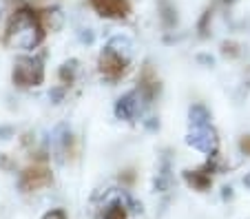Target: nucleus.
I'll return each mask as SVG.
<instances>
[{
  "label": "nucleus",
  "mask_w": 250,
  "mask_h": 219,
  "mask_svg": "<svg viewBox=\"0 0 250 219\" xmlns=\"http://www.w3.org/2000/svg\"><path fill=\"white\" fill-rule=\"evenodd\" d=\"M42 38V29L38 20L29 11H18L9 29V42L18 49H33Z\"/></svg>",
  "instance_id": "nucleus-1"
},
{
  "label": "nucleus",
  "mask_w": 250,
  "mask_h": 219,
  "mask_svg": "<svg viewBox=\"0 0 250 219\" xmlns=\"http://www.w3.org/2000/svg\"><path fill=\"white\" fill-rule=\"evenodd\" d=\"M14 80L20 86H29V84H38L42 80V69H40L38 60H31V58H22L18 60L14 69Z\"/></svg>",
  "instance_id": "nucleus-2"
},
{
  "label": "nucleus",
  "mask_w": 250,
  "mask_h": 219,
  "mask_svg": "<svg viewBox=\"0 0 250 219\" xmlns=\"http://www.w3.org/2000/svg\"><path fill=\"white\" fill-rule=\"evenodd\" d=\"M188 142L193 144V146L206 151V153H210V151H215V148H217V138H215V131H212L208 124H204V126H195V131H193V135H190Z\"/></svg>",
  "instance_id": "nucleus-3"
},
{
  "label": "nucleus",
  "mask_w": 250,
  "mask_h": 219,
  "mask_svg": "<svg viewBox=\"0 0 250 219\" xmlns=\"http://www.w3.org/2000/svg\"><path fill=\"white\" fill-rule=\"evenodd\" d=\"M93 5L102 16H113V18L126 16L128 11L126 0H93Z\"/></svg>",
  "instance_id": "nucleus-4"
},
{
  "label": "nucleus",
  "mask_w": 250,
  "mask_h": 219,
  "mask_svg": "<svg viewBox=\"0 0 250 219\" xmlns=\"http://www.w3.org/2000/svg\"><path fill=\"white\" fill-rule=\"evenodd\" d=\"M100 64H102V71L106 73V76L115 78V76H120V73L124 71V64H126V62L120 60V58L113 56V53L104 51V56H102V60H100Z\"/></svg>",
  "instance_id": "nucleus-5"
},
{
  "label": "nucleus",
  "mask_w": 250,
  "mask_h": 219,
  "mask_svg": "<svg viewBox=\"0 0 250 219\" xmlns=\"http://www.w3.org/2000/svg\"><path fill=\"white\" fill-rule=\"evenodd\" d=\"M106 51L113 53V56H118L120 60L126 62L128 58H131V40H128V38H122V36H115V38L109 42Z\"/></svg>",
  "instance_id": "nucleus-6"
},
{
  "label": "nucleus",
  "mask_w": 250,
  "mask_h": 219,
  "mask_svg": "<svg viewBox=\"0 0 250 219\" xmlns=\"http://www.w3.org/2000/svg\"><path fill=\"white\" fill-rule=\"evenodd\" d=\"M137 96L135 93H131V96H126V98H122L120 100V104H118V115L120 118H124V119H128V118H133L135 115V111H137Z\"/></svg>",
  "instance_id": "nucleus-7"
},
{
  "label": "nucleus",
  "mask_w": 250,
  "mask_h": 219,
  "mask_svg": "<svg viewBox=\"0 0 250 219\" xmlns=\"http://www.w3.org/2000/svg\"><path fill=\"white\" fill-rule=\"evenodd\" d=\"M104 219H124V210L120 204H113L104 210Z\"/></svg>",
  "instance_id": "nucleus-8"
},
{
  "label": "nucleus",
  "mask_w": 250,
  "mask_h": 219,
  "mask_svg": "<svg viewBox=\"0 0 250 219\" xmlns=\"http://www.w3.org/2000/svg\"><path fill=\"white\" fill-rule=\"evenodd\" d=\"M76 67H78V62L76 60H71V62H64V64H62V71H60V76L64 78H69L71 80V76H73V73H76Z\"/></svg>",
  "instance_id": "nucleus-9"
},
{
  "label": "nucleus",
  "mask_w": 250,
  "mask_h": 219,
  "mask_svg": "<svg viewBox=\"0 0 250 219\" xmlns=\"http://www.w3.org/2000/svg\"><path fill=\"white\" fill-rule=\"evenodd\" d=\"M44 219H66V215L62 210H51V213L44 215Z\"/></svg>",
  "instance_id": "nucleus-10"
},
{
  "label": "nucleus",
  "mask_w": 250,
  "mask_h": 219,
  "mask_svg": "<svg viewBox=\"0 0 250 219\" xmlns=\"http://www.w3.org/2000/svg\"><path fill=\"white\" fill-rule=\"evenodd\" d=\"M7 135H11V129L9 126H0V139H9Z\"/></svg>",
  "instance_id": "nucleus-11"
},
{
  "label": "nucleus",
  "mask_w": 250,
  "mask_h": 219,
  "mask_svg": "<svg viewBox=\"0 0 250 219\" xmlns=\"http://www.w3.org/2000/svg\"><path fill=\"white\" fill-rule=\"evenodd\" d=\"M49 98H51V100H60V98H62V89H53L51 93H49Z\"/></svg>",
  "instance_id": "nucleus-12"
},
{
  "label": "nucleus",
  "mask_w": 250,
  "mask_h": 219,
  "mask_svg": "<svg viewBox=\"0 0 250 219\" xmlns=\"http://www.w3.org/2000/svg\"><path fill=\"white\" fill-rule=\"evenodd\" d=\"M241 146H244V151H248V153H250V138H246L244 142H241Z\"/></svg>",
  "instance_id": "nucleus-13"
}]
</instances>
